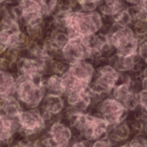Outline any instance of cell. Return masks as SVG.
Returning a JSON list of instances; mask_svg holds the SVG:
<instances>
[{"label": "cell", "mask_w": 147, "mask_h": 147, "mask_svg": "<svg viewBox=\"0 0 147 147\" xmlns=\"http://www.w3.org/2000/svg\"><path fill=\"white\" fill-rule=\"evenodd\" d=\"M105 25V18L99 12L75 9L72 12L67 26L69 37L89 39L101 32Z\"/></svg>", "instance_id": "6da1fadb"}, {"label": "cell", "mask_w": 147, "mask_h": 147, "mask_svg": "<svg viewBox=\"0 0 147 147\" xmlns=\"http://www.w3.org/2000/svg\"><path fill=\"white\" fill-rule=\"evenodd\" d=\"M43 76L29 78L16 74L15 96L24 109H37L42 102L47 92Z\"/></svg>", "instance_id": "7a4b0ae2"}, {"label": "cell", "mask_w": 147, "mask_h": 147, "mask_svg": "<svg viewBox=\"0 0 147 147\" xmlns=\"http://www.w3.org/2000/svg\"><path fill=\"white\" fill-rule=\"evenodd\" d=\"M120 79L121 73L111 64L104 62L96 66L95 75L89 87L93 95L94 108L104 97L112 94Z\"/></svg>", "instance_id": "3957f363"}, {"label": "cell", "mask_w": 147, "mask_h": 147, "mask_svg": "<svg viewBox=\"0 0 147 147\" xmlns=\"http://www.w3.org/2000/svg\"><path fill=\"white\" fill-rule=\"evenodd\" d=\"M102 33L107 34L115 53L123 55L138 54V47L140 40L132 26L118 27L111 22L108 28H104Z\"/></svg>", "instance_id": "277c9868"}, {"label": "cell", "mask_w": 147, "mask_h": 147, "mask_svg": "<svg viewBox=\"0 0 147 147\" xmlns=\"http://www.w3.org/2000/svg\"><path fill=\"white\" fill-rule=\"evenodd\" d=\"M96 71V65L90 59H84L68 66V71L62 76L66 94L77 90L90 87Z\"/></svg>", "instance_id": "5b68a950"}, {"label": "cell", "mask_w": 147, "mask_h": 147, "mask_svg": "<svg viewBox=\"0 0 147 147\" xmlns=\"http://www.w3.org/2000/svg\"><path fill=\"white\" fill-rule=\"evenodd\" d=\"M16 120L19 124V134L21 137L29 141H33L42 134L48 127L39 108L24 109Z\"/></svg>", "instance_id": "8992f818"}, {"label": "cell", "mask_w": 147, "mask_h": 147, "mask_svg": "<svg viewBox=\"0 0 147 147\" xmlns=\"http://www.w3.org/2000/svg\"><path fill=\"white\" fill-rule=\"evenodd\" d=\"M104 119L110 127H113L127 120L130 112L126 108L113 96L104 97L91 111Z\"/></svg>", "instance_id": "52a82bcc"}, {"label": "cell", "mask_w": 147, "mask_h": 147, "mask_svg": "<svg viewBox=\"0 0 147 147\" xmlns=\"http://www.w3.org/2000/svg\"><path fill=\"white\" fill-rule=\"evenodd\" d=\"M45 134L49 147H69L75 138L74 130L62 118L49 124Z\"/></svg>", "instance_id": "ba28073f"}, {"label": "cell", "mask_w": 147, "mask_h": 147, "mask_svg": "<svg viewBox=\"0 0 147 147\" xmlns=\"http://www.w3.org/2000/svg\"><path fill=\"white\" fill-rule=\"evenodd\" d=\"M90 46L88 39L81 37H70L68 42L60 52V59L68 65L76 62L89 59Z\"/></svg>", "instance_id": "9c48e42d"}, {"label": "cell", "mask_w": 147, "mask_h": 147, "mask_svg": "<svg viewBox=\"0 0 147 147\" xmlns=\"http://www.w3.org/2000/svg\"><path fill=\"white\" fill-rule=\"evenodd\" d=\"M66 108L67 104L65 97L53 94H46L39 107L48 126L53 121L62 118Z\"/></svg>", "instance_id": "30bf717a"}, {"label": "cell", "mask_w": 147, "mask_h": 147, "mask_svg": "<svg viewBox=\"0 0 147 147\" xmlns=\"http://www.w3.org/2000/svg\"><path fill=\"white\" fill-rule=\"evenodd\" d=\"M48 62L40 60L31 56L22 55L15 66L14 72L17 75H24L29 78L38 76L45 77L48 75Z\"/></svg>", "instance_id": "8fae6325"}, {"label": "cell", "mask_w": 147, "mask_h": 147, "mask_svg": "<svg viewBox=\"0 0 147 147\" xmlns=\"http://www.w3.org/2000/svg\"><path fill=\"white\" fill-rule=\"evenodd\" d=\"M16 4L20 9L21 22L23 27L38 25L46 22V17L36 0H18Z\"/></svg>", "instance_id": "7c38bea8"}, {"label": "cell", "mask_w": 147, "mask_h": 147, "mask_svg": "<svg viewBox=\"0 0 147 147\" xmlns=\"http://www.w3.org/2000/svg\"><path fill=\"white\" fill-rule=\"evenodd\" d=\"M67 107L79 112H91L94 108L93 95L90 88L73 90L65 95Z\"/></svg>", "instance_id": "4fadbf2b"}, {"label": "cell", "mask_w": 147, "mask_h": 147, "mask_svg": "<svg viewBox=\"0 0 147 147\" xmlns=\"http://www.w3.org/2000/svg\"><path fill=\"white\" fill-rule=\"evenodd\" d=\"M135 135L134 131L128 120H126L110 127L107 137L114 146L126 144Z\"/></svg>", "instance_id": "5bb4252c"}, {"label": "cell", "mask_w": 147, "mask_h": 147, "mask_svg": "<svg viewBox=\"0 0 147 147\" xmlns=\"http://www.w3.org/2000/svg\"><path fill=\"white\" fill-rule=\"evenodd\" d=\"M23 109L24 108L15 95L0 97V113L4 116L10 119H17Z\"/></svg>", "instance_id": "9a60e30c"}, {"label": "cell", "mask_w": 147, "mask_h": 147, "mask_svg": "<svg viewBox=\"0 0 147 147\" xmlns=\"http://www.w3.org/2000/svg\"><path fill=\"white\" fill-rule=\"evenodd\" d=\"M16 73L12 71L0 70V97L15 95Z\"/></svg>", "instance_id": "2e32d148"}, {"label": "cell", "mask_w": 147, "mask_h": 147, "mask_svg": "<svg viewBox=\"0 0 147 147\" xmlns=\"http://www.w3.org/2000/svg\"><path fill=\"white\" fill-rule=\"evenodd\" d=\"M128 5L125 0H101L98 10L105 19H112Z\"/></svg>", "instance_id": "e0dca14e"}, {"label": "cell", "mask_w": 147, "mask_h": 147, "mask_svg": "<svg viewBox=\"0 0 147 147\" xmlns=\"http://www.w3.org/2000/svg\"><path fill=\"white\" fill-rule=\"evenodd\" d=\"M44 87L47 94L58 95L65 96L66 90L62 77L58 74H49L44 78Z\"/></svg>", "instance_id": "ac0fdd59"}, {"label": "cell", "mask_w": 147, "mask_h": 147, "mask_svg": "<svg viewBox=\"0 0 147 147\" xmlns=\"http://www.w3.org/2000/svg\"><path fill=\"white\" fill-rule=\"evenodd\" d=\"M109 21H111L113 25L118 27L132 26L134 21V8L133 6H127Z\"/></svg>", "instance_id": "d6986e66"}, {"label": "cell", "mask_w": 147, "mask_h": 147, "mask_svg": "<svg viewBox=\"0 0 147 147\" xmlns=\"http://www.w3.org/2000/svg\"><path fill=\"white\" fill-rule=\"evenodd\" d=\"M40 4L44 16L47 18L50 17L55 11L58 9L61 3V0H36Z\"/></svg>", "instance_id": "ffe728a7"}, {"label": "cell", "mask_w": 147, "mask_h": 147, "mask_svg": "<svg viewBox=\"0 0 147 147\" xmlns=\"http://www.w3.org/2000/svg\"><path fill=\"white\" fill-rule=\"evenodd\" d=\"M79 9L83 11L98 10L101 0H77Z\"/></svg>", "instance_id": "44dd1931"}, {"label": "cell", "mask_w": 147, "mask_h": 147, "mask_svg": "<svg viewBox=\"0 0 147 147\" xmlns=\"http://www.w3.org/2000/svg\"><path fill=\"white\" fill-rule=\"evenodd\" d=\"M127 144L129 147H147V137L142 134H135Z\"/></svg>", "instance_id": "7402d4cb"}, {"label": "cell", "mask_w": 147, "mask_h": 147, "mask_svg": "<svg viewBox=\"0 0 147 147\" xmlns=\"http://www.w3.org/2000/svg\"><path fill=\"white\" fill-rule=\"evenodd\" d=\"M138 101H139L138 109L144 115L147 116V91H145V90H139V91Z\"/></svg>", "instance_id": "603a6c76"}, {"label": "cell", "mask_w": 147, "mask_h": 147, "mask_svg": "<svg viewBox=\"0 0 147 147\" xmlns=\"http://www.w3.org/2000/svg\"><path fill=\"white\" fill-rule=\"evenodd\" d=\"M138 56L142 62L147 64V40H144L139 42L138 47Z\"/></svg>", "instance_id": "cb8c5ba5"}, {"label": "cell", "mask_w": 147, "mask_h": 147, "mask_svg": "<svg viewBox=\"0 0 147 147\" xmlns=\"http://www.w3.org/2000/svg\"><path fill=\"white\" fill-rule=\"evenodd\" d=\"M69 147H92V142L86 140L81 137L75 136V138L71 142Z\"/></svg>", "instance_id": "d4e9b609"}, {"label": "cell", "mask_w": 147, "mask_h": 147, "mask_svg": "<svg viewBox=\"0 0 147 147\" xmlns=\"http://www.w3.org/2000/svg\"><path fill=\"white\" fill-rule=\"evenodd\" d=\"M92 147H115L108 137H105L92 142Z\"/></svg>", "instance_id": "484cf974"}, {"label": "cell", "mask_w": 147, "mask_h": 147, "mask_svg": "<svg viewBox=\"0 0 147 147\" xmlns=\"http://www.w3.org/2000/svg\"><path fill=\"white\" fill-rule=\"evenodd\" d=\"M10 147H32V144L31 141L20 136L19 139H16Z\"/></svg>", "instance_id": "4316f807"}, {"label": "cell", "mask_w": 147, "mask_h": 147, "mask_svg": "<svg viewBox=\"0 0 147 147\" xmlns=\"http://www.w3.org/2000/svg\"><path fill=\"white\" fill-rule=\"evenodd\" d=\"M139 80L140 90L147 91V66L144 69V71L138 76Z\"/></svg>", "instance_id": "83f0119b"}, {"label": "cell", "mask_w": 147, "mask_h": 147, "mask_svg": "<svg viewBox=\"0 0 147 147\" xmlns=\"http://www.w3.org/2000/svg\"><path fill=\"white\" fill-rule=\"evenodd\" d=\"M125 2L126 3V4L128 6H133V7H138L139 6L143 0H125Z\"/></svg>", "instance_id": "f1b7e54d"}, {"label": "cell", "mask_w": 147, "mask_h": 147, "mask_svg": "<svg viewBox=\"0 0 147 147\" xmlns=\"http://www.w3.org/2000/svg\"><path fill=\"white\" fill-rule=\"evenodd\" d=\"M7 50V47L3 44V42L1 41V40H0V57L5 53V51Z\"/></svg>", "instance_id": "f546056e"}, {"label": "cell", "mask_w": 147, "mask_h": 147, "mask_svg": "<svg viewBox=\"0 0 147 147\" xmlns=\"http://www.w3.org/2000/svg\"><path fill=\"white\" fill-rule=\"evenodd\" d=\"M8 3H16L15 0H0V5H5Z\"/></svg>", "instance_id": "4dcf8cb0"}, {"label": "cell", "mask_w": 147, "mask_h": 147, "mask_svg": "<svg viewBox=\"0 0 147 147\" xmlns=\"http://www.w3.org/2000/svg\"><path fill=\"white\" fill-rule=\"evenodd\" d=\"M142 134H144L145 136H146L147 137V116L146 117V121H145V124H144V127H143Z\"/></svg>", "instance_id": "1f68e13d"}, {"label": "cell", "mask_w": 147, "mask_h": 147, "mask_svg": "<svg viewBox=\"0 0 147 147\" xmlns=\"http://www.w3.org/2000/svg\"><path fill=\"white\" fill-rule=\"evenodd\" d=\"M115 147H129V146H128V144L126 143V144H123V145H120V146H118Z\"/></svg>", "instance_id": "d6a6232c"}, {"label": "cell", "mask_w": 147, "mask_h": 147, "mask_svg": "<svg viewBox=\"0 0 147 147\" xmlns=\"http://www.w3.org/2000/svg\"><path fill=\"white\" fill-rule=\"evenodd\" d=\"M17 1H18V0H15V2H16H16H17Z\"/></svg>", "instance_id": "836d02e7"}, {"label": "cell", "mask_w": 147, "mask_h": 147, "mask_svg": "<svg viewBox=\"0 0 147 147\" xmlns=\"http://www.w3.org/2000/svg\"><path fill=\"white\" fill-rule=\"evenodd\" d=\"M146 66H147V64H146Z\"/></svg>", "instance_id": "e575fe53"}]
</instances>
